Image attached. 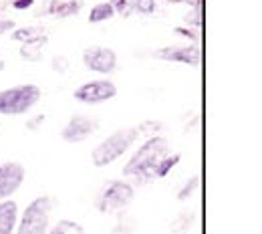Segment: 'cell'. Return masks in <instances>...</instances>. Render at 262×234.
Instances as JSON below:
<instances>
[{
  "mask_svg": "<svg viewBox=\"0 0 262 234\" xmlns=\"http://www.w3.org/2000/svg\"><path fill=\"white\" fill-rule=\"evenodd\" d=\"M169 154V143L164 135H151L145 139V143L129 158V162L123 167V174L131 176L137 186L151 184L156 180V167Z\"/></svg>",
  "mask_w": 262,
  "mask_h": 234,
  "instance_id": "6da1fadb",
  "label": "cell"
},
{
  "mask_svg": "<svg viewBox=\"0 0 262 234\" xmlns=\"http://www.w3.org/2000/svg\"><path fill=\"white\" fill-rule=\"evenodd\" d=\"M137 127H125V130H117L115 134L105 137L91 154V160L97 167H105L113 164L115 160H119L137 139Z\"/></svg>",
  "mask_w": 262,
  "mask_h": 234,
  "instance_id": "7a4b0ae2",
  "label": "cell"
},
{
  "mask_svg": "<svg viewBox=\"0 0 262 234\" xmlns=\"http://www.w3.org/2000/svg\"><path fill=\"white\" fill-rule=\"evenodd\" d=\"M40 99V89L27 83L0 91V115H23L31 111Z\"/></svg>",
  "mask_w": 262,
  "mask_h": 234,
  "instance_id": "3957f363",
  "label": "cell"
},
{
  "mask_svg": "<svg viewBox=\"0 0 262 234\" xmlns=\"http://www.w3.org/2000/svg\"><path fill=\"white\" fill-rule=\"evenodd\" d=\"M51 210H53V200L49 196H38L34 198L18 224L16 234H49V220H51Z\"/></svg>",
  "mask_w": 262,
  "mask_h": 234,
  "instance_id": "277c9868",
  "label": "cell"
},
{
  "mask_svg": "<svg viewBox=\"0 0 262 234\" xmlns=\"http://www.w3.org/2000/svg\"><path fill=\"white\" fill-rule=\"evenodd\" d=\"M135 198V188L129 182H121V180H111L99 194L97 206L99 212L103 214H113V212H121L129 206Z\"/></svg>",
  "mask_w": 262,
  "mask_h": 234,
  "instance_id": "5b68a950",
  "label": "cell"
},
{
  "mask_svg": "<svg viewBox=\"0 0 262 234\" xmlns=\"http://www.w3.org/2000/svg\"><path fill=\"white\" fill-rule=\"evenodd\" d=\"M115 95H117V87L109 79L89 81V83L81 85L79 89H75V93H73L75 99L85 103V105H99V103L113 99Z\"/></svg>",
  "mask_w": 262,
  "mask_h": 234,
  "instance_id": "8992f818",
  "label": "cell"
},
{
  "mask_svg": "<svg viewBox=\"0 0 262 234\" xmlns=\"http://www.w3.org/2000/svg\"><path fill=\"white\" fill-rule=\"evenodd\" d=\"M99 119L89 117V115H73L67 125L61 130V137L67 143H81L85 139H89L91 135L99 130Z\"/></svg>",
  "mask_w": 262,
  "mask_h": 234,
  "instance_id": "52a82bcc",
  "label": "cell"
},
{
  "mask_svg": "<svg viewBox=\"0 0 262 234\" xmlns=\"http://www.w3.org/2000/svg\"><path fill=\"white\" fill-rule=\"evenodd\" d=\"M83 65L89 71L109 75L117 69V55L109 47H89L83 53Z\"/></svg>",
  "mask_w": 262,
  "mask_h": 234,
  "instance_id": "ba28073f",
  "label": "cell"
},
{
  "mask_svg": "<svg viewBox=\"0 0 262 234\" xmlns=\"http://www.w3.org/2000/svg\"><path fill=\"white\" fill-rule=\"evenodd\" d=\"M25 182V167L18 162H6L0 166V202L10 198Z\"/></svg>",
  "mask_w": 262,
  "mask_h": 234,
  "instance_id": "9c48e42d",
  "label": "cell"
},
{
  "mask_svg": "<svg viewBox=\"0 0 262 234\" xmlns=\"http://www.w3.org/2000/svg\"><path fill=\"white\" fill-rule=\"evenodd\" d=\"M156 59L167 61V63H182L188 67H198L200 65V49L198 47H162L154 53Z\"/></svg>",
  "mask_w": 262,
  "mask_h": 234,
  "instance_id": "30bf717a",
  "label": "cell"
},
{
  "mask_svg": "<svg viewBox=\"0 0 262 234\" xmlns=\"http://www.w3.org/2000/svg\"><path fill=\"white\" fill-rule=\"evenodd\" d=\"M18 220V206L14 200L0 202V234H12Z\"/></svg>",
  "mask_w": 262,
  "mask_h": 234,
  "instance_id": "8fae6325",
  "label": "cell"
},
{
  "mask_svg": "<svg viewBox=\"0 0 262 234\" xmlns=\"http://www.w3.org/2000/svg\"><path fill=\"white\" fill-rule=\"evenodd\" d=\"M47 42H49V36H42V38H38V40H33V42H23L20 45V59H25V61H29V63H36V61H40L42 59V49L47 47Z\"/></svg>",
  "mask_w": 262,
  "mask_h": 234,
  "instance_id": "7c38bea8",
  "label": "cell"
},
{
  "mask_svg": "<svg viewBox=\"0 0 262 234\" xmlns=\"http://www.w3.org/2000/svg\"><path fill=\"white\" fill-rule=\"evenodd\" d=\"M42 36H47V31L42 29V27H16L14 31H12V40H18L20 45L23 42H33V40H38V38H42Z\"/></svg>",
  "mask_w": 262,
  "mask_h": 234,
  "instance_id": "4fadbf2b",
  "label": "cell"
},
{
  "mask_svg": "<svg viewBox=\"0 0 262 234\" xmlns=\"http://www.w3.org/2000/svg\"><path fill=\"white\" fill-rule=\"evenodd\" d=\"M194 222H196V212L194 210L180 212L171 222V234H188V230L194 226Z\"/></svg>",
  "mask_w": 262,
  "mask_h": 234,
  "instance_id": "5bb4252c",
  "label": "cell"
},
{
  "mask_svg": "<svg viewBox=\"0 0 262 234\" xmlns=\"http://www.w3.org/2000/svg\"><path fill=\"white\" fill-rule=\"evenodd\" d=\"M113 14H115V10H113V6H111L109 2H99V4H95V6L91 8V12H89V23H91V25L105 23V20H109Z\"/></svg>",
  "mask_w": 262,
  "mask_h": 234,
  "instance_id": "9a60e30c",
  "label": "cell"
},
{
  "mask_svg": "<svg viewBox=\"0 0 262 234\" xmlns=\"http://www.w3.org/2000/svg\"><path fill=\"white\" fill-rule=\"evenodd\" d=\"M180 160H182V156L180 154H167L165 158H162V162L158 164V167H156V178H165L173 167L180 164Z\"/></svg>",
  "mask_w": 262,
  "mask_h": 234,
  "instance_id": "2e32d148",
  "label": "cell"
},
{
  "mask_svg": "<svg viewBox=\"0 0 262 234\" xmlns=\"http://www.w3.org/2000/svg\"><path fill=\"white\" fill-rule=\"evenodd\" d=\"M135 230V222L129 214H125V210L117 212V224L113 226L111 234H133Z\"/></svg>",
  "mask_w": 262,
  "mask_h": 234,
  "instance_id": "e0dca14e",
  "label": "cell"
},
{
  "mask_svg": "<svg viewBox=\"0 0 262 234\" xmlns=\"http://www.w3.org/2000/svg\"><path fill=\"white\" fill-rule=\"evenodd\" d=\"M81 8H83V2L81 0H67V2H59V6H57V12H55V16H61V18H67V16H75V14H79L81 12Z\"/></svg>",
  "mask_w": 262,
  "mask_h": 234,
  "instance_id": "ac0fdd59",
  "label": "cell"
},
{
  "mask_svg": "<svg viewBox=\"0 0 262 234\" xmlns=\"http://www.w3.org/2000/svg\"><path fill=\"white\" fill-rule=\"evenodd\" d=\"M49 234H85L83 226L73 222V220H61L55 224L53 230H49Z\"/></svg>",
  "mask_w": 262,
  "mask_h": 234,
  "instance_id": "d6986e66",
  "label": "cell"
},
{
  "mask_svg": "<svg viewBox=\"0 0 262 234\" xmlns=\"http://www.w3.org/2000/svg\"><path fill=\"white\" fill-rule=\"evenodd\" d=\"M198 186H200V176L196 174V176H192V178H190V180H188V182L178 190V200H188V198L196 192Z\"/></svg>",
  "mask_w": 262,
  "mask_h": 234,
  "instance_id": "ffe728a7",
  "label": "cell"
},
{
  "mask_svg": "<svg viewBox=\"0 0 262 234\" xmlns=\"http://www.w3.org/2000/svg\"><path fill=\"white\" fill-rule=\"evenodd\" d=\"M129 6L131 10H135L139 14H151L158 6V0H133Z\"/></svg>",
  "mask_w": 262,
  "mask_h": 234,
  "instance_id": "44dd1931",
  "label": "cell"
},
{
  "mask_svg": "<svg viewBox=\"0 0 262 234\" xmlns=\"http://www.w3.org/2000/svg\"><path fill=\"white\" fill-rule=\"evenodd\" d=\"M51 69L55 73H59V75H67L69 73V59H67L65 55H55L51 59Z\"/></svg>",
  "mask_w": 262,
  "mask_h": 234,
  "instance_id": "7402d4cb",
  "label": "cell"
},
{
  "mask_svg": "<svg viewBox=\"0 0 262 234\" xmlns=\"http://www.w3.org/2000/svg\"><path fill=\"white\" fill-rule=\"evenodd\" d=\"M162 127H164V123L162 121H143L139 127H137V132H141V134L145 135H158V132H162Z\"/></svg>",
  "mask_w": 262,
  "mask_h": 234,
  "instance_id": "603a6c76",
  "label": "cell"
},
{
  "mask_svg": "<svg viewBox=\"0 0 262 234\" xmlns=\"http://www.w3.org/2000/svg\"><path fill=\"white\" fill-rule=\"evenodd\" d=\"M184 20H186V25H188V27H190V25H192V27H200V25H202V16H200V2H196V4L192 6V12H188Z\"/></svg>",
  "mask_w": 262,
  "mask_h": 234,
  "instance_id": "cb8c5ba5",
  "label": "cell"
},
{
  "mask_svg": "<svg viewBox=\"0 0 262 234\" xmlns=\"http://www.w3.org/2000/svg\"><path fill=\"white\" fill-rule=\"evenodd\" d=\"M109 4L113 6V10H115L117 14H123V16H127V14L131 12L129 0H109Z\"/></svg>",
  "mask_w": 262,
  "mask_h": 234,
  "instance_id": "d4e9b609",
  "label": "cell"
},
{
  "mask_svg": "<svg viewBox=\"0 0 262 234\" xmlns=\"http://www.w3.org/2000/svg\"><path fill=\"white\" fill-rule=\"evenodd\" d=\"M173 33L176 34H182V36H186V38H190V40H198V33H194L192 29H188V27H176L173 29Z\"/></svg>",
  "mask_w": 262,
  "mask_h": 234,
  "instance_id": "484cf974",
  "label": "cell"
},
{
  "mask_svg": "<svg viewBox=\"0 0 262 234\" xmlns=\"http://www.w3.org/2000/svg\"><path fill=\"white\" fill-rule=\"evenodd\" d=\"M16 29V23L14 20H6V18H0V36L6 33H10V31H14Z\"/></svg>",
  "mask_w": 262,
  "mask_h": 234,
  "instance_id": "4316f807",
  "label": "cell"
},
{
  "mask_svg": "<svg viewBox=\"0 0 262 234\" xmlns=\"http://www.w3.org/2000/svg\"><path fill=\"white\" fill-rule=\"evenodd\" d=\"M45 119H47L45 115H36V117H33V119H29V121H27V127H29V130H33V132H36V130L40 127V123H45Z\"/></svg>",
  "mask_w": 262,
  "mask_h": 234,
  "instance_id": "83f0119b",
  "label": "cell"
},
{
  "mask_svg": "<svg viewBox=\"0 0 262 234\" xmlns=\"http://www.w3.org/2000/svg\"><path fill=\"white\" fill-rule=\"evenodd\" d=\"M165 2H167V4H180V2H188V4L192 2V4H196L200 0H165Z\"/></svg>",
  "mask_w": 262,
  "mask_h": 234,
  "instance_id": "f1b7e54d",
  "label": "cell"
},
{
  "mask_svg": "<svg viewBox=\"0 0 262 234\" xmlns=\"http://www.w3.org/2000/svg\"><path fill=\"white\" fill-rule=\"evenodd\" d=\"M6 67V63H4V59H2V53H0V71Z\"/></svg>",
  "mask_w": 262,
  "mask_h": 234,
  "instance_id": "f546056e",
  "label": "cell"
}]
</instances>
